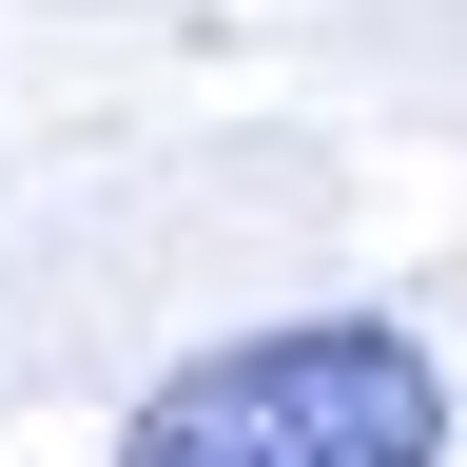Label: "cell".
I'll return each instance as SVG.
<instances>
[{
  "mask_svg": "<svg viewBox=\"0 0 467 467\" xmlns=\"http://www.w3.org/2000/svg\"><path fill=\"white\" fill-rule=\"evenodd\" d=\"M117 467H448V350L409 312L214 331L117 409Z\"/></svg>",
  "mask_w": 467,
  "mask_h": 467,
  "instance_id": "obj_1",
  "label": "cell"
}]
</instances>
